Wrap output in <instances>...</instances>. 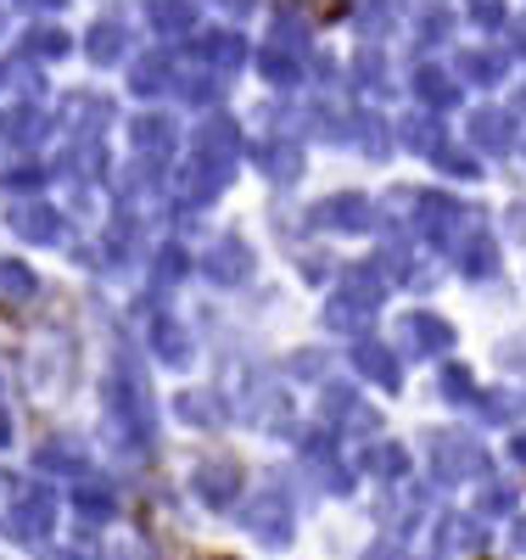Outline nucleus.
<instances>
[{"mask_svg":"<svg viewBox=\"0 0 526 560\" xmlns=\"http://www.w3.org/2000/svg\"><path fill=\"white\" fill-rule=\"evenodd\" d=\"M292 7H303V12H314V18H337L342 0H292Z\"/></svg>","mask_w":526,"mask_h":560,"instance_id":"1","label":"nucleus"}]
</instances>
